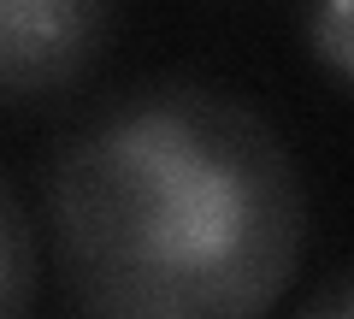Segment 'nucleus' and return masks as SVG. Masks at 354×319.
<instances>
[{"mask_svg": "<svg viewBox=\"0 0 354 319\" xmlns=\"http://www.w3.org/2000/svg\"><path fill=\"white\" fill-rule=\"evenodd\" d=\"M290 319H354V272H342V278L319 284L307 302H295Z\"/></svg>", "mask_w": 354, "mask_h": 319, "instance_id": "5", "label": "nucleus"}, {"mask_svg": "<svg viewBox=\"0 0 354 319\" xmlns=\"http://www.w3.org/2000/svg\"><path fill=\"white\" fill-rule=\"evenodd\" d=\"M307 225L278 125L201 77L101 95L41 166V237L77 319H272Z\"/></svg>", "mask_w": 354, "mask_h": 319, "instance_id": "1", "label": "nucleus"}, {"mask_svg": "<svg viewBox=\"0 0 354 319\" xmlns=\"http://www.w3.org/2000/svg\"><path fill=\"white\" fill-rule=\"evenodd\" d=\"M41 295V225L0 172V319H30Z\"/></svg>", "mask_w": 354, "mask_h": 319, "instance_id": "3", "label": "nucleus"}, {"mask_svg": "<svg viewBox=\"0 0 354 319\" xmlns=\"http://www.w3.org/2000/svg\"><path fill=\"white\" fill-rule=\"evenodd\" d=\"M118 0H0V113L59 107L101 71Z\"/></svg>", "mask_w": 354, "mask_h": 319, "instance_id": "2", "label": "nucleus"}, {"mask_svg": "<svg viewBox=\"0 0 354 319\" xmlns=\"http://www.w3.org/2000/svg\"><path fill=\"white\" fill-rule=\"evenodd\" d=\"M295 18L313 65L342 95H354V0H295Z\"/></svg>", "mask_w": 354, "mask_h": 319, "instance_id": "4", "label": "nucleus"}]
</instances>
